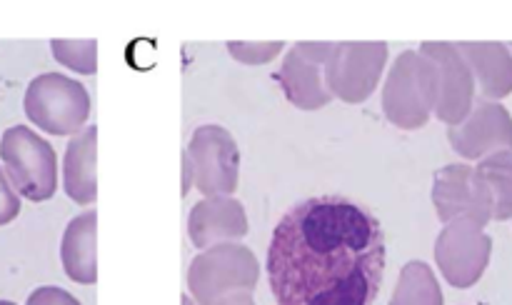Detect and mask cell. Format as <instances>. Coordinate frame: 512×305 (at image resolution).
I'll list each match as a JSON object with an SVG mask.
<instances>
[{
	"label": "cell",
	"mask_w": 512,
	"mask_h": 305,
	"mask_svg": "<svg viewBox=\"0 0 512 305\" xmlns=\"http://www.w3.org/2000/svg\"><path fill=\"white\" fill-rule=\"evenodd\" d=\"M385 255L373 210L345 195H315L275 225L265 268L278 305H373Z\"/></svg>",
	"instance_id": "cell-1"
},
{
	"label": "cell",
	"mask_w": 512,
	"mask_h": 305,
	"mask_svg": "<svg viewBox=\"0 0 512 305\" xmlns=\"http://www.w3.org/2000/svg\"><path fill=\"white\" fill-rule=\"evenodd\" d=\"M440 90L438 65L418 50H405L395 60L383 90V110L398 128L415 130L428 123Z\"/></svg>",
	"instance_id": "cell-2"
},
{
	"label": "cell",
	"mask_w": 512,
	"mask_h": 305,
	"mask_svg": "<svg viewBox=\"0 0 512 305\" xmlns=\"http://www.w3.org/2000/svg\"><path fill=\"white\" fill-rule=\"evenodd\" d=\"M0 160L15 193L33 203L53 198L58 188V158L53 145L28 125H13L0 138Z\"/></svg>",
	"instance_id": "cell-3"
},
{
	"label": "cell",
	"mask_w": 512,
	"mask_h": 305,
	"mask_svg": "<svg viewBox=\"0 0 512 305\" xmlns=\"http://www.w3.org/2000/svg\"><path fill=\"white\" fill-rule=\"evenodd\" d=\"M258 275V260L250 248L238 243H220L190 263L188 288L198 305H215L233 293H253Z\"/></svg>",
	"instance_id": "cell-4"
},
{
	"label": "cell",
	"mask_w": 512,
	"mask_h": 305,
	"mask_svg": "<svg viewBox=\"0 0 512 305\" xmlns=\"http://www.w3.org/2000/svg\"><path fill=\"white\" fill-rule=\"evenodd\" d=\"M25 115L50 135H75L90 115V95L83 83L63 73H43L30 80L23 100Z\"/></svg>",
	"instance_id": "cell-5"
},
{
	"label": "cell",
	"mask_w": 512,
	"mask_h": 305,
	"mask_svg": "<svg viewBox=\"0 0 512 305\" xmlns=\"http://www.w3.org/2000/svg\"><path fill=\"white\" fill-rule=\"evenodd\" d=\"M385 60V43H333L323 65L325 88L345 103H363L378 85Z\"/></svg>",
	"instance_id": "cell-6"
},
{
	"label": "cell",
	"mask_w": 512,
	"mask_h": 305,
	"mask_svg": "<svg viewBox=\"0 0 512 305\" xmlns=\"http://www.w3.org/2000/svg\"><path fill=\"white\" fill-rule=\"evenodd\" d=\"M193 163V183L208 198L230 195L238 188L240 150L233 135L220 125H200L188 145Z\"/></svg>",
	"instance_id": "cell-7"
},
{
	"label": "cell",
	"mask_w": 512,
	"mask_h": 305,
	"mask_svg": "<svg viewBox=\"0 0 512 305\" xmlns=\"http://www.w3.org/2000/svg\"><path fill=\"white\" fill-rule=\"evenodd\" d=\"M493 240L483 233V225L470 218L450 220L435 240V260L445 280L455 288H470L488 268Z\"/></svg>",
	"instance_id": "cell-8"
},
{
	"label": "cell",
	"mask_w": 512,
	"mask_h": 305,
	"mask_svg": "<svg viewBox=\"0 0 512 305\" xmlns=\"http://www.w3.org/2000/svg\"><path fill=\"white\" fill-rule=\"evenodd\" d=\"M433 203L443 223L470 218L485 225L493 218V195L488 183L468 165H448L435 173Z\"/></svg>",
	"instance_id": "cell-9"
},
{
	"label": "cell",
	"mask_w": 512,
	"mask_h": 305,
	"mask_svg": "<svg viewBox=\"0 0 512 305\" xmlns=\"http://www.w3.org/2000/svg\"><path fill=\"white\" fill-rule=\"evenodd\" d=\"M330 50L333 43H298L285 55L278 83L290 103L303 110H318L333 100L323 78V65Z\"/></svg>",
	"instance_id": "cell-10"
},
{
	"label": "cell",
	"mask_w": 512,
	"mask_h": 305,
	"mask_svg": "<svg viewBox=\"0 0 512 305\" xmlns=\"http://www.w3.org/2000/svg\"><path fill=\"white\" fill-rule=\"evenodd\" d=\"M420 53L428 55L440 73L438 103L433 113L450 128L460 125L473 108V73L468 63L453 43H423Z\"/></svg>",
	"instance_id": "cell-11"
},
{
	"label": "cell",
	"mask_w": 512,
	"mask_h": 305,
	"mask_svg": "<svg viewBox=\"0 0 512 305\" xmlns=\"http://www.w3.org/2000/svg\"><path fill=\"white\" fill-rule=\"evenodd\" d=\"M448 140L463 158H483L493 150H512L510 113L498 103L480 100L460 125L448 130Z\"/></svg>",
	"instance_id": "cell-12"
},
{
	"label": "cell",
	"mask_w": 512,
	"mask_h": 305,
	"mask_svg": "<svg viewBox=\"0 0 512 305\" xmlns=\"http://www.w3.org/2000/svg\"><path fill=\"white\" fill-rule=\"evenodd\" d=\"M248 233V215L240 200L230 195H213L193 205L188 218V235L195 248H213L233 243Z\"/></svg>",
	"instance_id": "cell-13"
},
{
	"label": "cell",
	"mask_w": 512,
	"mask_h": 305,
	"mask_svg": "<svg viewBox=\"0 0 512 305\" xmlns=\"http://www.w3.org/2000/svg\"><path fill=\"white\" fill-rule=\"evenodd\" d=\"M95 140H98V128L88 125L80 133L70 138L65 148L63 163V185L70 200L78 205L95 203L98 195V183H95Z\"/></svg>",
	"instance_id": "cell-14"
},
{
	"label": "cell",
	"mask_w": 512,
	"mask_h": 305,
	"mask_svg": "<svg viewBox=\"0 0 512 305\" xmlns=\"http://www.w3.org/2000/svg\"><path fill=\"white\" fill-rule=\"evenodd\" d=\"M95 210H85L68 223L60 243V260L70 280L80 285H93L98 280L95 263Z\"/></svg>",
	"instance_id": "cell-15"
},
{
	"label": "cell",
	"mask_w": 512,
	"mask_h": 305,
	"mask_svg": "<svg viewBox=\"0 0 512 305\" xmlns=\"http://www.w3.org/2000/svg\"><path fill=\"white\" fill-rule=\"evenodd\" d=\"M470 73L478 78L485 98L512 93V55L503 43H458Z\"/></svg>",
	"instance_id": "cell-16"
},
{
	"label": "cell",
	"mask_w": 512,
	"mask_h": 305,
	"mask_svg": "<svg viewBox=\"0 0 512 305\" xmlns=\"http://www.w3.org/2000/svg\"><path fill=\"white\" fill-rule=\"evenodd\" d=\"M390 305H443V293L428 263L413 260L405 265Z\"/></svg>",
	"instance_id": "cell-17"
},
{
	"label": "cell",
	"mask_w": 512,
	"mask_h": 305,
	"mask_svg": "<svg viewBox=\"0 0 512 305\" xmlns=\"http://www.w3.org/2000/svg\"><path fill=\"white\" fill-rule=\"evenodd\" d=\"M478 175L488 183L490 195H493V218L508 220L512 218V153L500 150L485 158L478 165Z\"/></svg>",
	"instance_id": "cell-18"
},
{
	"label": "cell",
	"mask_w": 512,
	"mask_h": 305,
	"mask_svg": "<svg viewBox=\"0 0 512 305\" xmlns=\"http://www.w3.org/2000/svg\"><path fill=\"white\" fill-rule=\"evenodd\" d=\"M50 50H53L58 63L75 70V73L93 75L95 68H98V60H95L98 43L95 40H53Z\"/></svg>",
	"instance_id": "cell-19"
},
{
	"label": "cell",
	"mask_w": 512,
	"mask_h": 305,
	"mask_svg": "<svg viewBox=\"0 0 512 305\" xmlns=\"http://www.w3.org/2000/svg\"><path fill=\"white\" fill-rule=\"evenodd\" d=\"M283 48L285 45L280 40H275V43H228L230 55L245 65L270 63Z\"/></svg>",
	"instance_id": "cell-20"
},
{
	"label": "cell",
	"mask_w": 512,
	"mask_h": 305,
	"mask_svg": "<svg viewBox=\"0 0 512 305\" xmlns=\"http://www.w3.org/2000/svg\"><path fill=\"white\" fill-rule=\"evenodd\" d=\"M20 213V195L10 185L8 175L0 168V225H8L18 218Z\"/></svg>",
	"instance_id": "cell-21"
},
{
	"label": "cell",
	"mask_w": 512,
	"mask_h": 305,
	"mask_svg": "<svg viewBox=\"0 0 512 305\" xmlns=\"http://www.w3.org/2000/svg\"><path fill=\"white\" fill-rule=\"evenodd\" d=\"M25 305H80V300H75L68 290L55 288V285H43V288H35L28 295V303Z\"/></svg>",
	"instance_id": "cell-22"
},
{
	"label": "cell",
	"mask_w": 512,
	"mask_h": 305,
	"mask_svg": "<svg viewBox=\"0 0 512 305\" xmlns=\"http://www.w3.org/2000/svg\"><path fill=\"white\" fill-rule=\"evenodd\" d=\"M193 188V163H190L188 153H183V195Z\"/></svg>",
	"instance_id": "cell-23"
},
{
	"label": "cell",
	"mask_w": 512,
	"mask_h": 305,
	"mask_svg": "<svg viewBox=\"0 0 512 305\" xmlns=\"http://www.w3.org/2000/svg\"><path fill=\"white\" fill-rule=\"evenodd\" d=\"M215 305H255L253 298H250V293H233L228 295V298L218 300Z\"/></svg>",
	"instance_id": "cell-24"
},
{
	"label": "cell",
	"mask_w": 512,
	"mask_h": 305,
	"mask_svg": "<svg viewBox=\"0 0 512 305\" xmlns=\"http://www.w3.org/2000/svg\"><path fill=\"white\" fill-rule=\"evenodd\" d=\"M183 305H195V303L188 298V295H183Z\"/></svg>",
	"instance_id": "cell-25"
},
{
	"label": "cell",
	"mask_w": 512,
	"mask_h": 305,
	"mask_svg": "<svg viewBox=\"0 0 512 305\" xmlns=\"http://www.w3.org/2000/svg\"><path fill=\"white\" fill-rule=\"evenodd\" d=\"M0 305H15L13 300H0Z\"/></svg>",
	"instance_id": "cell-26"
}]
</instances>
